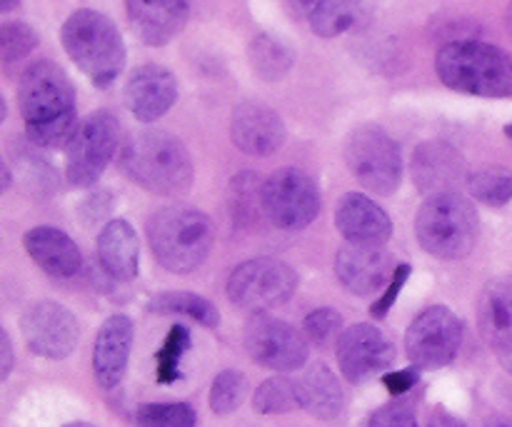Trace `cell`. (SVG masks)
Segmentation results:
<instances>
[{
  "mask_svg": "<svg viewBox=\"0 0 512 427\" xmlns=\"http://www.w3.org/2000/svg\"><path fill=\"white\" fill-rule=\"evenodd\" d=\"M18 108L25 133L38 148H68L80 120L73 80L58 63L43 58L23 70L18 83Z\"/></svg>",
  "mask_w": 512,
  "mask_h": 427,
  "instance_id": "6da1fadb",
  "label": "cell"
},
{
  "mask_svg": "<svg viewBox=\"0 0 512 427\" xmlns=\"http://www.w3.org/2000/svg\"><path fill=\"white\" fill-rule=\"evenodd\" d=\"M120 168L148 193L175 198L193 185V158L180 138L165 130H143L120 148Z\"/></svg>",
  "mask_w": 512,
  "mask_h": 427,
  "instance_id": "7a4b0ae2",
  "label": "cell"
},
{
  "mask_svg": "<svg viewBox=\"0 0 512 427\" xmlns=\"http://www.w3.org/2000/svg\"><path fill=\"white\" fill-rule=\"evenodd\" d=\"M445 88L475 98H512V55L483 40H453L435 53Z\"/></svg>",
  "mask_w": 512,
  "mask_h": 427,
  "instance_id": "3957f363",
  "label": "cell"
},
{
  "mask_svg": "<svg viewBox=\"0 0 512 427\" xmlns=\"http://www.w3.org/2000/svg\"><path fill=\"white\" fill-rule=\"evenodd\" d=\"M65 53L95 88H110L125 68V43L118 25L98 10H75L60 28Z\"/></svg>",
  "mask_w": 512,
  "mask_h": 427,
  "instance_id": "277c9868",
  "label": "cell"
},
{
  "mask_svg": "<svg viewBox=\"0 0 512 427\" xmlns=\"http://www.w3.org/2000/svg\"><path fill=\"white\" fill-rule=\"evenodd\" d=\"M213 223L200 210L170 205L148 220V243L155 260L170 273H193L213 248Z\"/></svg>",
  "mask_w": 512,
  "mask_h": 427,
  "instance_id": "5b68a950",
  "label": "cell"
},
{
  "mask_svg": "<svg viewBox=\"0 0 512 427\" xmlns=\"http://www.w3.org/2000/svg\"><path fill=\"white\" fill-rule=\"evenodd\" d=\"M480 220L473 203L460 193H440L425 200L415 215L420 248L440 260H463L473 253Z\"/></svg>",
  "mask_w": 512,
  "mask_h": 427,
  "instance_id": "8992f818",
  "label": "cell"
},
{
  "mask_svg": "<svg viewBox=\"0 0 512 427\" xmlns=\"http://www.w3.org/2000/svg\"><path fill=\"white\" fill-rule=\"evenodd\" d=\"M123 148L120 120L110 110L85 115L65 148V178L73 188H90Z\"/></svg>",
  "mask_w": 512,
  "mask_h": 427,
  "instance_id": "52a82bcc",
  "label": "cell"
},
{
  "mask_svg": "<svg viewBox=\"0 0 512 427\" xmlns=\"http://www.w3.org/2000/svg\"><path fill=\"white\" fill-rule=\"evenodd\" d=\"M345 163L363 188L393 195L403 180V155L393 135L380 125H360L345 143Z\"/></svg>",
  "mask_w": 512,
  "mask_h": 427,
  "instance_id": "ba28073f",
  "label": "cell"
},
{
  "mask_svg": "<svg viewBox=\"0 0 512 427\" xmlns=\"http://www.w3.org/2000/svg\"><path fill=\"white\" fill-rule=\"evenodd\" d=\"M298 288V275L290 265L273 258H253L240 263L228 278V300L235 308L265 313L288 303Z\"/></svg>",
  "mask_w": 512,
  "mask_h": 427,
  "instance_id": "9c48e42d",
  "label": "cell"
},
{
  "mask_svg": "<svg viewBox=\"0 0 512 427\" xmlns=\"http://www.w3.org/2000/svg\"><path fill=\"white\" fill-rule=\"evenodd\" d=\"M323 195L318 183L300 168H280L263 183V208L280 230H303L318 218Z\"/></svg>",
  "mask_w": 512,
  "mask_h": 427,
  "instance_id": "30bf717a",
  "label": "cell"
},
{
  "mask_svg": "<svg viewBox=\"0 0 512 427\" xmlns=\"http://www.w3.org/2000/svg\"><path fill=\"white\" fill-rule=\"evenodd\" d=\"M463 345V320L445 305L423 310L405 333V353L420 370H438L453 363Z\"/></svg>",
  "mask_w": 512,
  "mask_h": 427,
  "instance_id": "8fae6325",
  "label": "cell"
},
{
  "mask_svg": "<svg viewBox=\"0 0 512 427\" xmlns=\"http://www.w3.org/2000/svg\"><path fill=\"white\" fill-rule=\"evenodd\" d=\"M243 343L253 363L275 373H293L308 363V338L293 325L268 313H255L243 330Z\"/></svg>",
  "mask_w": 512,
  "mask_h": 427,
  "instance_id": "7c38bea8",
  "label": "cell"
},
{
  "mask_svg": "<svg viewBox=\"0 0 512 427\" xmlns=\"http://www.w3.org/2000/svg\"><path fill=\"white\" fill-rule=\"evenodd\" d=\"M20 333L33 355L45 360H63L80 340V325L65 305L53 300H35L20 315Z\"/></svg>",
  "mask_w": 512,
  "mask_h": 427,
  "instance_id": "4fadbf2b",
  "label": "cell"
},
{
  "mask_svg": "<svg viewBox=\"0 0 512 427\" xmlns=\"http://www.w3.org/2000/svg\"><path fill=\"white\" fill-rule=\"evenodd\" d=\"M335 355H338L340 375L348 383L360 385L385 373L395 363V345L380 328L360 323L340 335Z\"/></svg>",
  "mask_w": 512,
  "mask_h": 427,
  "instance_id": "5bb4252c",
  "label": "cell"
},
{
  "mask_svg": "<svg viewBox=\"0 0 512 427\" xmlns=\"http://www.w3.org/2000/svg\"><path fill=\"white\" fill-rule=\"evenodd\" d=\"M125 108L140 123H155L178 100V80L165 65L145 63L130 73L125 83Z\"/></svg>",
  "mask_w": 512,
  "mask_h": 427,
  "instance_id": "9a60e30c",
  "label": "cell"
},
{
  "mask_svg": "<svg viewBox=\"0 0 512 427\" xmlns=\"http://www.w3.org/2000/svg\"><path fill=\"white\" fill-rule=\"evenodd\" d=\"M230 138L243 153L263 158L273 155L285 143V123L273 108L263 103H240L230 115Z\"/></svg>",
  "mask_w": 512,
  "mask_h": 427,
  "instance_id": "2e32d148",
  "label": "cell"
},
{
  "mask_svg": "<svg viewBox=\"0 0 512 427\" xmlns=\"http://www.w3.org/2000/svg\"><path fill=\"white\" fill-rule=\"evenodd\" d=\"M415 188L428 198L440 193H455V185L465 178V158L448 140H428L418 145L410 163Z\"/></svg>",
  "mask_w": 512,
  "mask_h": 427,
  "instance_id": "e0dca14e",
  "label": "cell"
},
{
  "mask_svg": "<svg viewBox=\"0 0 512 427\" xmlns=\"http://www.w3.org/2000/svg\"><path fill=\"white\" fill-rule=\"evenodd\" d=\"M133 320L115 313L100 325L93 345V375L103 390H113L123 383L133 350Z\"/></svg>",
  "mask_w": 512,
  "mask_h": 427,
  "instance_id": "ac0fdd59",
  "label": "cell"
},
{
  "mask_svg": "<svg viewBox=\"0 0 512 427\" xmlns=\"http://www.w3.org/2000/svg\"><path fill=\"white\" fill-rule=\"evenodd\" d=\"M335 228L348 243L383 248L393 235L390 215L363 193H345L335 205Z\"/></svg>",
  "mask_w": 512,
  "mask_h": 427,
  "instance_id": "d6986e66",
  "label": "cell"
},
{
  "mask_svg": "<svg viewBox=\"0 0 512 427\" xmlns=\"http://www.w3.org/2000/svg\"><path fill=\"white\" fill-rule=\"evenodd\" d=\"M480 333L490 350L512 375V278L490 280L478 303Z\"/></svg>",
  "mask_w": 512,
  "mask_h": 427,
  "instance_id": "ffe728a7",
  "label": "cell"
},
{
  "mask_svg": "<svg viewBox=\"0 0 512 427\" xmlns=\"http://www.w3.org/2000/svg\"><path fill=\"white\" fill-rule=\"evenodd\" d=\"M125 13L145 45H168L183 33L190 18V0H125Z\"/></svg>",
  "mask_w": 512,
  "mask_h": 427,
  "instance_id": "44dd1931",
  "label": "cell"
},
{
  "mask_svg": "<svg viewBox=\"0 0 512 427\" xmlns=\"http://www.w3.org/2000/svg\"><path fill=\"white\" fill-rule=\"evenodd\" d=\"M393 268V258L383 248L348 243L335 255V275L353 295H373L383 288Z\"/></svg>",
  "mask_w": 512,
  "mask_h": 427,
  "instance_id": "7402d4cb",
  "label": "cell"
},
{
  "mask_svg": "<svg viewBox=\"0 0 512 427\" xmlns=\"http://www.w3.org/2000/svg\"><path fill=\"white\" fill-rule=\"evenodd\" d=\"M25 250L33 258V263L40 270L50 275V278H73L83 268V255L80 248L75 245V240L68 233L58 228H50V225H40L25 233L23 238Z\"/></svg>",
  "mask_w": 512,
  "mask_h": 427,
  "instance_id": "603a6c76",
  "label": "cell"
},
{
  "mask_svg": "<svg viewBox=\"0 0 512 427\" xmlns=\"http://www.w3.org/2000/svg\"><path fill=\"white\" fill-rule=\"evenodd\" d=\"M98 263L113 280H133L140 270V243L133 225L123 218L105 223L95 243Z\"/></svg>",
  "mask_w": 512,
  "mask_h": 427,
  "instance_id": "cb8c5ba5",
  "label": "cell"
},
{
  "mask_svg": "<svg viewBox=\"0 0 512 427\" xmlns=\"http://www.w3.org/2000/svg\"><path fill=\"white\" fill-rule=\"evenodd\" d=\"M298 383V403L310 415L320 420H333L343 408V390L338 378L328 365L318 363L300 375Z\"/></svg>",
  "mask_w": 512,
  "mask_h": 427,
  "instance_id": "d4e9b609",
  "label": "cell"
},
{
  "mask_svg": "<svg viewBox=\"0 0 512 427\" xmlns=\"http://www.w3.org/2000/svg\"><path fill=\"white\" fill-rule=\"evenodd\" d=\"M148 310L160 315H183V318L195 320L203 328H218L220 325L218 308L203 295L188 293V290H168V293L155 295L148 303Z\"/></svg>",
  "mask_w": 512,
  "mask_h": 427,
  "instance_id": "484cf974",
  "label": "cell"
},
{
  "mask_svg": "<svg viewBox=\"0 0 512 427\" xmlns=\"http://www.w3.org/2000/svg\"><path fill=\"white\" fill-rule=\"evenodd\" d=\"M248 58L255 75L268 80V83L285 78L295 63V53L288 48V43H283V40L268 33L255 35L248 48Z\"/></svg>",
  "mask_w": 512,
  "mask_h": 427,
  "instance_id": "4316f807",
  "label": "cell"
},
{
  "mask_svg": "<svg viewBox=\"0 0 512 427\" xmlns=\"http://www.w3.org/2000/svg\"><path fill=\"white\" fill-rule=\"evenodd\" d=\"M365 0H323L310 15V30L318 38H338L363 18Z\"/></svg>",
  "mask_w": 512,
  "mask_h": 427,
  "instance_id": "83f0119b",
  "label": "cell"
},
{
  "mask_svg": "<svg viewBox=\"0 0 512 427\" xmlns=\"http://www.w3.org/2000/svg\"><path fill=\"white\" fill-rule=\"evenodd\" d=\"M468 190L475 200L490 208H503L512 200V170L488 165L468 175Z\"/></svg>",
  "mask_w": 512,
  "mask_h": 427,
  "instance_id": "f1b7e54d",
  "label": "cell"
},
{
  "mask_svg": "<svg viewBox=\"0 0 512 427\" xmlns=\"http://www.w3.org/2000/svg\"><path fill=\"white\" fill-rule=\"evenodd\" d=\"M228 205L230 213L238 223H253L255 215L263 210V183L255 173H240L235 175L228 190Z\"/></svg>",
  "mask_w": 512,
  "mask_h": 427,
  "instance_id": "f546056e",
  "label": "cell"
},
{
  "mask_svg": "<svg viewBox=\"0 0 512 427\" xmlns=\"http://www.w3.org/2000/svg\"><path fill=\"white\" fill-rule=\"evenodd\" d=\"M253 408L263 415H283L300 408L298 403V383L285 375L265 380L253 395Z\"/></svg>",
  "mask_w": 512,
  "mask_h": 427,
  "instance_id": "4dcf8cb0",
  "label": "cell"
},
{
  "mask_svg": "<svg viewBox=\"0 0 512 427\" xmlns=\"http://www.w3.org/2000/svg\"><path fill=\"white\" fill-rule=\"evenodd\" d=\"M188 348L190 330L180 323L173 325L165 343L155 353V378H158L160 385H173L175 380H180V360L188 353Z\"/></svg>",
  "mask_w": 512,
  "mask_h": 427,
  "instance_id": "1f68e13d",
  "label": "cell"
},
{
  "mask_svg": "<svg viewBox=\"0 0 512 427\" xmlns=\"http://www.w3.org/2000/svg\"><path fill=\"white\" fill-rule=\"evenodd\" d=\"M198 415L188 403H145L135 413L138 427H195Z\"/></svg>",
  "mask_w": 512,
  "mask_h": 427,
  "instance_id": "d6a6232c",
  "label": "cell"
},
{
  "mask_svg": "<svg viewBox=\"0 0 512 427\" xmlns=\"http://www.w3.org/2000/svg\"><path fill=\"white\" fill-rule=\"evenodd\" d=\"M248 380L238 370H223L210 385V408L215 415H230L243 405Z\"/></svg>",
  "mask_w": 512,
  "mask_h": 427,
  "instance_id": "836d02e7",
  "label": "cell"
},
{
  "mask_svg": "<svg viewBox=\"0 0 512 427\" xmlns=\"http://www.w3.org/2000/svg\"><path fill=\"white\" fill-rule=\"evenodd\" d=\"M38 48V33L23 20H8L0 28V58L5 65L20 63Z\"/></svg>",
  "mask_w": 512,
  "mask_h": 427,
  "instance_id": "e575fe53",
  "label": "cell"
},
{
  "mask_svg": "<svg viewBox=\"0 0 512 427\" xmlns=\"http://www.w3.org/2000/svg\"><path fill=\"white\" fill-rule=\"evenodd\" d=\"M303 335L310 340V343L330 345L333 340H340L343 335V315L333 308H318L305 318L303 323Z\"/></svg>",
  "mask_w": 512,
  "mask_h": 427,
  "instance_id": "d590c367",
  "label": "cell"
},
{
  "mask_svg": "<svg viewBox=\"0 0 512 427\" xmlns=\"http://www.w3.org/2000/svg\"><path fill=\"white\" fill-rule=\"evenodd\" d=\"M410 273H413V268H410L408 263H400L398 268H393V278H390V285L385 288V293L380 295V300H375V303L370 305V315H373V318L383 320L385 315L390 313V308L395 305L398 295L403 293L405 283L410 280Z\"/></svg>",
  "mask_w": 512,
  "mask_h": 427,
  "instance_id": "8d00e7d4",
  "label": "cell"
},
{
  "mask_svg": "<svg viewBox=\"0 0 512 427\" xmlns=\"http://www.w3.org/2000/svg\"><path fill=\"white\" fill-rule=\"evenodd\" d=\"M365 427H420L418 418H415L413 410L408 405H383L380 410H375L368 418V425Z\"/></svg>",
  "mask_w": 512,
  "mask_h": 427,
  "instance_id": "74e56055",
  "label": "cell"
},
{
  "mask_svg": "<svg viewBox=\"0 0 512 427\" xmlns=\"http://www.w3.org/2000/svg\"><path fill=\"white\" fill-rule=\"evenodd\" d=\"M420 383V368H405V370H395V373H385L383 375V385L390 395H405Z\"/></svg>",
  "mask_w": 512,
  "mask_h": 427,
  "instance_id": "f35d334b",
  "label": "cell"
},
{
  "mask_svg": "<svg viewBox=\"0 0 512 427\" xmlns=\"http://www.w3.org/2000/svg\"><path fill=\"white\" fill-rule=\"evenodd\" d=\"M10 370H13V345L5 330H0V380H8Z\"/></svg>",
  "mask_w": 512,
  "mask_h": 427,
  "instance_id": "ab89813d",
  "label": "cell"
},
{
  "mask_svg": "<svg viewBox=\"0 0 512 427\" xmlns=\"http://www.w3.org/2000/svg\"><path fill=\"white\" fill-rule=\"evenodd\" d=\"M428 427H468L460 418H455L453 413H448L445 408H435L428 418Z\"/></svg>",
  "mask_w": 512,
  "mask_h": 427,
  "instance_id": "60d3db41",
  "label": "cell"
},
{
  "mask_svg": "<svg viewBox=\"0 0 512 427\" xmlns=\"http://www.w3.org/2000/svg\"><path fill=\"white\" fill-rule=\"evenodd\" d=\"M320 3H323V0H288V5L293 8V13L303 15V18H310Z\"/></svg>",
  "mask_w": 512,
  "mask_h": 427,
  "instance_id": "b9f144b4",
  "label": "cell"
},
{
  "mask_svg": "<svg viewBox=\"0 0 512 427\" xmlns=\"http://www.w3.org/2000/svg\"><path fill=\"white\" fill-rule=\"evenodd\" d=\"M485 427H512V418H508V415H493V418L485 420Z\"/></svg>",
  "mask_w": 512,
  "mask_h": 427,
  "instance_id": "7bdbcfd3",
  "label": "cell"
},
{
  "mask_svg": "<svg viewBox=\"0 0 512 427\" xmlns=\"http://www.w3.org/2000/svg\"><path fill=\"white\" fill-rule=\"evenodd\" d=\"M20 5V0H0V13H10Z\"/></svg>",
  "mask_w": 512,
  "mask_h": 427,
  "instance_id": "ee69618b",
  "label": "cell"
},
{
  "mask_svg": "<svg viewBox=\"0 0 512 427\" xmlns=\"http://www.w3.org/2000/svg\"><path fill=\"white\" fill-rule=\"evenodd\" d=\"M10 183H13V175H10L8 163H3V190H8Z\"/></svg>",
  "mask_w": 512,
  "mask_h": 427,
  "instance_id": "f6af8a7d",
  "label": "cell"
},
{
  "mask_svg": "<svg viewBox=\"0 0 512 427\" xmlns=\"http://www.w3.org/2000/svg\"><path fill=\"white\" fill-rule=\"evenodd\" d=\"M505 25H508V35L512 40V3L508 5V13H505Z\"/></svg>",
  "mask_w": 512,
  "mask_h": 427,
  "instance_id": "bcb514c9",
  "label": "cell"
},
{
  "mask_svg": "<svg viewBox=\"0 0 512 427\" xmlns=\"http://www.w3.org/2000/svg\"><path fill=\"white\" fill-rule=\"evenodd\" d=\"M63 427H95V425H90V423H68V425H63Z\"/></svg>",
  "mask_w": 512,
  "mask_h": 427,
  "instance_id": "7dc6e473",
  "label": "cell"
},
{
  "mask_svg": "<svg viewBox=\"0 0 512 427\" xmlns=\"http://www.w3.org/2000/svg\"><path fill=\"white\" fill-rule=\"evenodd\" d=\"M505 135H508V138L512 140V123H508V125H505Z\"/></svg>",
  "mask_w": 512,
  "mask_h": 427,
  "instance_id": "c3c4849f",
  "label": "cell"
}]
</instances>
